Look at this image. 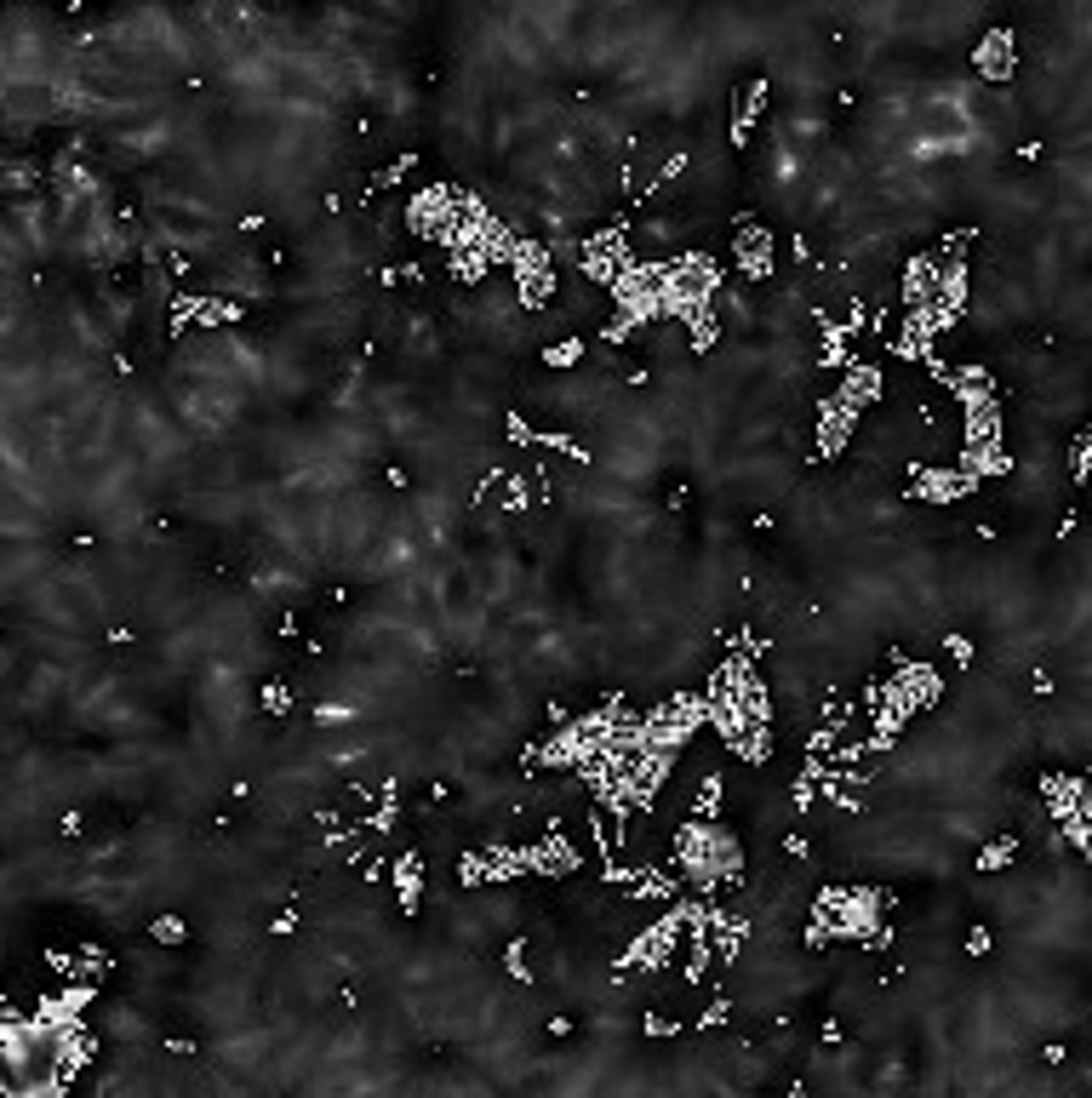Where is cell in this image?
<instances>
[{
  "label": "cell",
  "instance_id": "1",
  "mask_svg": "<svg viewBox=\"0 0 1092 1098\" xmlns=\"http://www.w3.org/2000/svg\"><path fill=\"white\" fill-rule=\"evenodd\" d=\"M733 275L761 286L767 275H778V230H767L761 217H738L733 224Z\"/></svg>",
  "mask_w": 1092,
  "mask_h": 1098
},
{
  "label": "cell",
  "instance_id": "2",
  "mask_svg": "<svg viewBox=\"0 0 1092 1098\" xmlns=\"http://www.w3.org/2000/svg\"><path fill=\"white\" fill-rule=\"evenodd\" d=\"M1041 801H1047L1052 824L1069 835V847L1086 852V784L1075 772H1041Z\"/></svg>",
  "mask_w": 1092,
  "mask_h": 1098
},
{
  "label": "cell",
  "instance_id": "3",
  "mask_svg": "<svg viewBox=\"0 0 1092 1098\" xmlns=\"http://www.w3.org/2000/svg\"><path fill=\"white\" fill-rule=\"evenodd\" d=\"M973 492H978V481L961 464H910V498H921V503H961Z\"/></svg>",
  "mask_w": 1092,
  "mask_h": 1098
},
{
  "label": "cell",
  "instance_id": "4",
  "mask_svg": "<svg viewBox=\"0 0 1092 1098\" xmlns=\"http://www.w3.org/2000/svg\"><path fill=\"white\" fill-rule=\"evenodd\" d=\"M973 69H978L989 87H1006L1012 69H1018V40H1012V29H989V35L973 46Z\"/></svg>",
  "mask_w": 1092,
  "mask_h": 1098
},
{
  "label": "cell",
  "instance_id": "5",
  "mask_svg": "<svg viewBox=\"0 0 1092 1098\" xmlns=\"http://www.w3.org/2000/svg\"><path fill=\"white\" fill-rule=\"evenodd\" d=\"M389 887H395V904H401L406 915H418V904H423V858H418V852L389 858Z\"/></svg>",
  "mask_w": 1092,
  "mask_h": 1098
},
{
  "label": "cell",
  "instance_id": "6",
  "mask_svg": "<svg viewBox=\"0 0 1092 1098\" xmlns=\"http://www.w3.org/2000/svg\"><path fill=\"white\" fill-rule=\"evenodd\" d=\"M767 81H750L738 98H733V150H750V132H755V120L767 115Z\"/></svg>",
  "mask_w": 1092,
  "mask_h": 1098
},
{
  "label": "cell",
  "instance_id": "7",
  "mask_svg": "<svg viewBox=\"0 0 1092 1098\" xmlns=\"http://www.w3.org/2000/svg\"><path fill=\"white\" fill-rule=\"evenodd\" d=\"M584 355H590V332H572L561 343H544V366H578Z\"/></svg>",
  "mask_w": 1092,
  "mask_h": 1098
},
{
  "label": "cell",
  "instance_id": "8",
  "mask_svg": "<svg viewBox=\"0 0 1092 1098\" xmlns=\"http://www.w3.org/2000/svg\"><path fill=\"white\" fill-rule=\"evenodd\" d=\"M1012 858H1018V835H995L978 847V869H1006Z\"/></svg>",
  "mask_w": 1092,
  "mask_h": 1098
},
{
  "label": "cell",
  "instance_id": "9",
  "mask_svg": "<svg viewBox=\"0 0 1092 1098\" xmlns=\"http://www.w3.org/2000/svg\"><path fill=\"white\" fill-rule=\"evenodd\" d=\"M503 973L515 979V984H538V973L527 967V938H509L503 944Z\"/></svg>",
  "mask_w": 1092,
  "mask_h": 1098
},
{
  "label": "cell",
  "instance_id": "10",
  "mask_svg": "<svg viewBox=\"0 0 1092 1098\" xmlns=\"http://www.w3.org/2000/svg\"><path fill=\"white\" fill-rule=\"evenodd\" d=\"M641 1030H646L652 1042H670V1036H681V1030H687V1018H670V1012H641Z\"/></svg>",
  "mask_w": 1092,
  "mask_h": 1098
},
{
  "label": "cell",
  "instance_id": "11",
  "mask_svg": "<svg viewBox=\"0 0 1092 1098\" xmlns=\"http://www.w3.org/2000/svg\"><path fill=\"white\" fill-rule=\"evenodd\" d=\"M150 938H155V944H183V938H189V921H183V915H155V921H150Z\"/></svg>",
  "mask_w": 1092,
  "mask_h": 1098
},
{
  "label": "cell",
  "instance_id": "12",
  "mask_svg": "<svg viewBox=\"0 0 1092 1098\" xmlns=\"http://www.w3.org/2000/svg\"><path fill=\"white\" fill-rule=\"evenodd\" d=\"M258 704H263L269 715H286V709H293V704H298V692H293V687H275V681H269V687L258 692Z\"/></svg>",
  "mask_w": 1092,
  "mask_h": 1098
},
{
  "label": "cell",
  "instance_id": "13",
  "mask_svg": "<svg viewBox=\"0 0 1092 1098\" xmlns=\"http://www.w3.org/2000/svg\"><path fill=\"white\" fill-rule=\"evenodd\" d=\"M961 949H967V956H973V962H984V956H989V949H995V932H989V927L978 921V927H967V938H961Z\"/></svg>",
  "mask_w": 1092,
  "mask_h": 1098
},
{
  "label": "cell",
  "instance_id": "14",
  "mask_svg": "<svg viewBox=\"0 0 1092 1098\" xmlns=\"http://www.w3.org/2000/svg\"><path fill=\"white\" fill-rule=\"evenodd\" d=\"M943 658L967 670V664H973V641H967V635H943Z\"/></svg>",
  "mask_w": 1092,
  "mask_h": 1098
},
{
  "label": "cell",
  "instance_id": "15",
  "mask_svg": "<svg viewBox=\"0 0 1092 1098\" xmlns=\"http://www.w3.org/2000/svg\"><path fill=\"white\" fill-rule=\"evenodd\" d=\"M549 1036H555V1042H566V1036H572V1018H566V1012H555V1018H549Z\"/></svg>",
  "mask_w": 1092,
  "mask_h": 1098
},
{
  "label": "cell",
  "instance_id": "16",
  "mask_svg": "<svg viewBox=\"0 0 1092 1098\" xmlns=\"http://www.w3.org/2000/svg\"><path fill=\"white\" fill-rule=\"evenodd\" d=\"M286 932H298V915H293V910L275 915V938H286Z\"/></svg>",
  "mask_w": 1092,
  "mask_h": 1098
}]
</instances>
